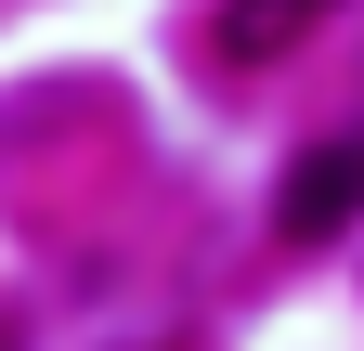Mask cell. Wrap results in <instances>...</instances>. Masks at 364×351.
<instances>
[{
  "label": "cell",
  "mask_w": 364,
  "mask_h": 351,
  "mask_svg": "<svg viewBox=\"0 0 364 351\" xmlns=\"http://www.w3.org/2000/svg\"><path fill=\"white\" fill-rule=\"evenodd\" d=\"M351 208H364V130H351V144H326L287 195H273V222H287V234H338Z\"/></svg>",
  "instance_id": "6da1fadb"
},
{
  "label": "cell",
  "mask_w": 364,
  "mask_h": 351,
  "mask_svg": "<svg viewBox=\"0 0 364 351\" xmlns=\"http://www.w3.org/2000/svg\"><path fill=\"white\" fill-rule=\"evenodd\" d=\"M326 14H338V0H221V53H235V65H273V53H299Z\"/></svg>",
  "instance_id": "7a4b0ae2"
}]
</instances>
